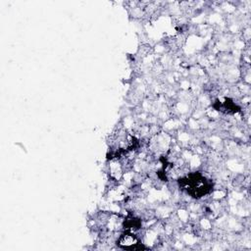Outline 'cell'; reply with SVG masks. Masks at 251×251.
<instances>
[{
    "label": "cell",
    "instance_id": "cell-1",
    "mask_svg": "<svg viewBox=\"0 0 251 251\" xmlns=\"http://www.w3.org/2000/svg\"><path fill=\"white\" fill-rule=\"evenodd\" d=\"M188 185H189V193L194 195V197H200L201 195L207 193L208 187L204 182V178L199 175L190 176L188 180Z\"/></svg>",
    "mask_w": 251,
    "mask_h": 251
},
{
    "label": "cell",
    "instance_id": "cell-2",
    "mask_svg": "<svg viewBox=\"0 0 251 251\" xmlns=\"http://www.w3.org/2000/svg\"><path fill=\"white\" fill-rule=\"evenodd\" d=\"M118 244L123 248H136L139 244L138 237L131 232H126L122 234L118 240Z\"/></svg>",
    "mask_w": 251,
    "mask_h": 251
}]
</instances>
